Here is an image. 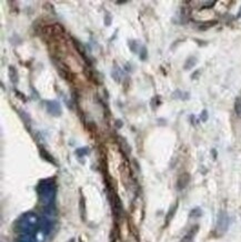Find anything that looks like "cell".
Returning a JSON list of instances; mask_svg holds the SVG:
<instances>
[{"label": "cell", "instance_id": "1", "mask_svg": "<svg viewBox=\"0 0 241 242\" xmlns=\"http://www.w3.org/2000/svg\"><path fill=\"white\" fill-rule=\"evenodd\" d=\"M229 227V217L227 214V212L221 211L218 215V221H217V228H216V231H217L218 234H223L228 230Z\"/></svg>", "mask_w": 241, "mask_h": 242}, {"label": "cell", "instance_id": "2", "mask_svg": "<svg viewBox=\"0 0 241 242\" xmlns=\"http://www.w3.org/2000/svg\"><path fill=\"white\" fill-rule=\"evenodd\" d=\"M190 182V176L189 173H182L180 177L178 178V180H177V188H178V190H182V189H185L186 187L189 184Z\"/></svg>", "mask_w": 241, "mask_h": 242}, {"label": "cell", "instance_id": "3", "mask_svg": "<svg viewBox=\"0 0 241 242\" xmlns=\"http://www.w3.org/2000/svg\"><path fill=\"white\" fill-rule=\"evenodd\" d=\"M198 229H199V227L198 225H193L191 229H190V231L187 233V234L185 235V237L182 238V240H181V242H193V238H195L196 233H197Z\"/></svg>", "mask_w": 241, "mask_h": 242}, {"label": "cell", "instance_id": "4", "mask_svg": "<svg viewBox=\"0 0 241 242\" xmlns=\"http://www.w3.org/2000/svg\"><path fill=\"white\" fill-rule=\"evenodd\" d=\"M177 209H178V202H176L175 204H173L172 207L170 208V210H169L168 214H167V217H166V224H168V223L171 221V219H172L173 215H175Z\"/></svg>", "mask_w": 241, "mask_h": 242}, {"label": "cell", "instance_id": "5", "mask_svg": "<svg viewBox=\"0 0 241 242\" xmlns=\"http://www.w3.org/2000/svg\"><path fill=\"white\" fill-rule=\"evenodd\" d=\"M202 214V211L200 210L199 208H195L193 210H191V212H190V217L191 218H199L201 217Z\"/></svg>", "mask_w": 241, "mask_h": 242}, {"label": "cell", "instance_id": "6", "mask_svg": "<svg viewBox=\"0 0 241 242\" xmlns=\"http://www.w3.org/2000/svg\"><path fill=\"white\" fill-rule=\"evenodd\" d=\"M236 112H237V115L239 116V117H241V99L240 98H237V100H236Z\"/></svg>", "mask_w": 241, "mask_h": 242}, {"label": "cell", "instance_id": "7", "mask_svg": "<svg viewBox=\"0 0 241 242\" xmlns=\"http://www.w3.org/2000/svg\"><path fill=\"white\" fill-rule=\"evenodd\" d=\"M195 64H196V58H192V57H191V58H189L187 60V64H185V68L190 69L192 66H195Z\"/></svg>", "mask_w": 241, "mask_h": 242}, {"label": "cell", "instance_id": "8", "mask_svg": "<svg viewBox=\"0 0 241 242\" xmlns=\"http://www.w3.org/2000/svg\"><path fill=\"white\" fill-rule=\"evenodd\" d=\"M80 211H81V217L85 220V201H83V198L81 197L80 199Z\"/></svg>", "mask_w": 241, "mask_h": 242}, {"label": "cell", "instance_id": "9", "mask_svg": "<svg viewBox=\"0 0 241 242\" xmlns=\"http://www.w3.org/2000/svg\"><path fill=\"white\" fill-rule=\"evenodd\" d=\"M202 120H207V111L202 112Z\"/></svg>", "mask_w": 241, "mask_h": 242}]
</instances>
